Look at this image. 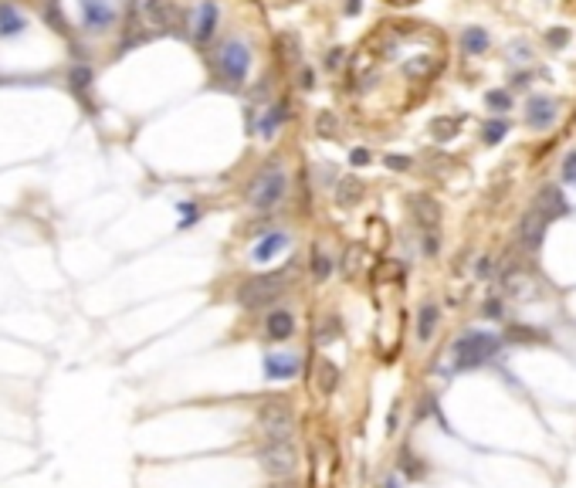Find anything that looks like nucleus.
<instances>
[{
    "instance_id": "11",
    "label": "nucleus",
    "mask_w": 576,
    "mask_h": 488,
    "mask_svg": "<svg viewBox=\"0 0 576 488\" xmlns=\"http://www.w3.org/2000/svg\"><path fill=\"white\" fill-rule=\"evenodd\" d=\"M285 244H288V234H285V231L264 234L262 241L255 244V251H251V258H255L258 265H264V261H271V258L278 255V251H285Z\"/></svg>"
},
{
    "instance_id": "7",
    "label": "nucleus",
    "mask_w": 576,
    "mask_h": 488,
    "mask_svg": "<svg viewBox=\"0 0 576 488\" xmlns=\"http://www.w3.org/2000/svg\"><path fill=\"white\" fill-rule=\"evenodd\" d=\"M115 21V7L109 0H81V24L88 31H105Z\"/></svg>"
},
{
    "instance_id": "5",
    "label": "nucleus",
    "mask_w": 576,
    "mask_h": 488,
    "mask_svg": "<svg viewBox=\"0 0 576 488\" xmlns=\"http://www.w3.org/2000/svg\"><path fill=\"white\" fill-rule=\"evenodd\" d=\"M258 462H262V468L271 478H285L298 464V451L288 441H271V444H264L262 451H258Z\"/></svg>"
},
{
    "instance_id": "10",
    "label": "nucleus",
    "mask_w": 576,
    "mask_h": 488,
    "mask_svg": "<svg viewBox=\"0 0 576 488\" xmlns=\"http://www.w3.org/2000/svg\"><path fill=\"white\" fill-rule=\"evenodd\" d=\"M146 17L157 27H177L180 24V7L173 0H146Z\"/></svg>"
},
{
    "instance_id": "34",
    "label": "nucleus",
    "mask_w": 576,
    "mask_h": 488,
    "mask_svg": "<svg viewBox=\"0 0 576 488\" xmlns=\"http://www.w3.org/2000/svg\"><path fill=\"white\" fill-rule=\"evenodd\" d=\"M339 54H342V52H333L329 58H326V65H329V68H336V65H339Z\"/></svg>"
},
{
    "instance_id": "24",
    "label": "nucleus",
    "mask_w": 576,
    "mask_h": 488,
    "mask_svg": "<svg viewBox=\"0 0 576 488\" xmlns=\"http://www.w3.org/2000/svg\"><path fill=\"white\" fill-rule=\"evenodd\" d=\"M485 102H488V109H495V112H509L512 95H509V92H502V88H495V92H488V95H485Z\"/></svg>"
},
{
    "instance_id": "16",
    "label": "nucleus",
    "mask_w": 576,
    "mask_h": 488,
    "mask_svg": "<svg viewBox=\"0 0 576 488\" xmlns=\"http://www.w3.org/2000/svg\"><path fill=\"white\" fill-rule=\"evenodd\" d=\"M24 31V17L14 3H0V38H17Z\"/></svg>"
},
{
    "instance_id": "29",
    "label": "nucleus",
    "mask_w": 576,
    "mask_h": 488,
    "mask_svg": "<svg viewBox=\"0 0 576 488\" xmlns=\"http://www.w3.org/2000/svg\"><path fill=\"white\" fill-rule=\"evenodd\" d=\"M387 166H390V170H407L410 159H407V156H387Z\"/></svg>"
},
{
    "instance_id": "18",
    "label": "nucleus",
    "mask_w": 576,
    "mask_h": 488,
    "mask_svg": "<svg viewBox=\"0 0 576 488\" xmlns=\"http://www.w3.org/2000/svg\"><path fill=\"white\" fill-rule=\"evenodd\" d=\"M315 377H319V390L322 393H333L336 386H339V366L329 360H322L319 366H315Z\"/></svg>"
},
{
    "instance_id": "30",
    "label": "nucleus",
    "mask_w": 576,
    "mask_h": 488,
    "mask_svg": "<svg viewBox=\"0 0 576 488\" xmlns=\"http://www.w3.org/2000/svg\"><path fill=\"white\" fill-rule=\"evenodd\" d=\"M349 159H353L356 166H367V163H369V150H353V156H349Z\"/></svg>"
},
{
    "instance_id": "33",
    "label": "nucleus",
    "mask_w": 576,
    "mask_h": 488,
    "mask_svg": "<svg viewBox=\"0 0 576 488\" xmlns=\"http://www.w3.org/2000/svg\"><path fill=\"white\" fill-rule=\"evenodd\" d=\"M346 14H360V0H346Z\"/></svg>"
},
{
    "instance_id": "26",
    "label": "nucleus",
    "mask_w": 576,
    "mask_h": 488,
    "mask_svg": "<svg viewBox=\"0 0 576 488\" xmlns=\"http://www.w3.org/2000/svg\"><path fill=\"white\" fill-rule=\"evenodd\" d=\"M282 119H285V102H278V105H275V112H271V116H268V119H264V123H262V132H264V136H271V129L278 126Z\"/></svg>"
},
{
    "instance_id": "17",
    "label": "nucleus",
    "mask_w": 576,
    "mask_h": 488,
    "mask_svg": "<svg viewBox=\"0 0 576 488\" xmlns=\"http://www.w3.org/2000/svg\"><path fill=\"white\" fill-rule=\"evenodd\" d=\"M461 48H465L468 54L488 52V34H485V27H465V34H461Z\"/></svg>"
},
{
    "instance_id": "19",
    "label": "nucleus",
    "mask_w": 576,
    "mask_h": 488,
    "mask_svg": "<svg viewBox=\"0 0 576 488\" xmlns=\"http://www.w3.org/2000/svg\"><path fill=\"white\" fill-rule=\"evenodd\" d=\"M363 197V183L353 180V177H346V180H339V190H336V204L339 207H353L356 200Z\"/></svg>"
},
{
    "instance_id": "4",
    "label": "nucleus",
    "mask_w": 576,
    "mask_h": 488,
    "mask_svg": "<svg viewBox=\"0 0 576 488\" xmlns=\"http://www.w3.org/2000/svg\"><path fill=\"white\" fill-rule=\"evenodd\" d=\"M282 197H285V173H282V166L275 163V166H268L262 177L251 183V190H248V204L258 207V210H268V207L278 204Z\"/></svg>"
},
{
    "instance_id": "6",
    "label": "nucleus",
    "mask_w": 576,
    "mask_h": 488,
    "mask_svg": "<svg viewBox=\"0 0 576 488\" xmlns=\"http://www.w3.org/2000/svg\"><path fill=\"white\" fill-rule=\"evenodd\" d=\"M248 65H251V52H248V45H241V41H227L224 48H221V72L231 78V81H241V78L248 75Z\"/></svg>"
},
{
    "instance_id": "15",
    "label": "nucleus",
    "mask_w": 576,
    "mask_h": 488,
    "mask_svg": "<svg viewBox=\"0 0 576 488\" xmlns=\"http://www.w3.org/2000/svg\"><path fill=\"white\" fill-rule=\"evenodd\" d=\"M268 336L275 339V343H282V339H288V336L295 333V315L291 312H285V308H278V312H271L268 315Z\"/></svg>"
},
{
    "instance_id": "35",
    "label": "nucleus",
    "mask_w": 576,
    "mask_h": 488,
    "mask_svg": "<svg viewBox=\"0 0 576 488\" xmlns=\"http://www.w3.org/2000/svg\"><path fill=\"white\" fill-rule=\"evenodd\" d=\"M271 488H298V485H291V482H278V485H271Z\"/></svg>"
},
{
    "instance_id": "32",
    "label": "nucleus",
    "mask_w": 576,
    "mask_h": 488,
    "mask_svg": "<svg viewBox=\"0 0 576 488\" xmlns=\"http://www.w3.org/2000/svg\"><path fill=\"white\" fill-rule=\"evenodd\" d=\"M184 224H190V221H197V207H184Z\"/></svg>"
},
{
    "instance_id": "2",
    "label": "nucleus",
    "mask_w": 576,
    "mask_h": 488,
    "mask_svg": "<svg viewBox=\"0 0 576 488\" xmlns=\"http://www.w3.org/2000/svg\"><path fill=\"white\" fill-rule=\"evenodd\" d=\"M288 271H291V268L275 271V275H255V278H248V282L237 288V302L244 308H262V306H268V302H275V299L285 292Z\"/></svg>"
},
{
    "instance_id": "14",
    "label": "nucleus",
    "mask_w": 576,
    "mask_h": 488,
    "mask_svg": "<svg viewBox=\"0 0 576 488\" xmlns=\"http://www.w3.org/2000/svg\"><path fill=\"white\" fill-rule=\"evenodd\" d=\"M536 210L539 214H546V217H559L563 210H566V200H563V190L559 187H543V194L536 197Z\"/></svg>"
},
{
    "instance_id": "25",
    "label": "nucleus",
    "mask_w": 576,
    "mask_h": 488,
    "mask_svg": "<svg viewBox=\"0 0 576 488\" xmlns=\"http://www.w3.org/2000/svg\"><path fill=\"white\" fill-rule=\"evenodd\" d=\"M505 132H509V123H505V119L488 123V126H485V143H502V139H505Z\"/></svg>"
},
{
    "instance_id": "1",
    "label": "nucleus",
    "mask_w": 576,
    "mask_h": 488,
    "mask_svg": "<svg viewBox=\"0 0 576 488\" xmlns=\"http://www.w3.org/2000/svg\"><path fill=\"white\" fill-rule=\"evenodd\" d=\"M495 333H465L454 343V370H474L481 363H488L498 353Z\"/></svg>"
},
{
    "instance_id": "37",
    "label": "nucleus",
    "mask_w": 576,
    "mask_h": 488,
    "mask_svg": "<svg viewBox=\"0 0 576 488\" xmlns=\"http://www.w3.org/2000/svg\"><path fill=\"white\" fill-rule=\"evenodd\" d=\"M387 488H397V482H390V485H387Z\"/></svg>"
},
{
    "instance_id": "13",
    "label": "nucleus",
    "mask_w": 576,
    "mask_h": 488,
    "mask_svg": "<svg viewBox=\"0 0 576 488\" xmlns=\"http://www.w3.org/2000/svg\"><path fill=\"white\" fill-rule=\"evenodd\" d=\"M214 27H217V7L204 0L200 7H197V17H193V38L197 41H207L210 34H214Z\"/></svg>"
},
{
    "instance_id": "36",
    "label": "nucleus",
    "mask_w": 576,
    "mask_h": 488,
    "mask_svg": "<svg viewBox=\"0 0 576 488\" xmlns=\"http://www.w3.org/2000/svg\"><path fill=\"white\" fill-rule=\"evenodd\" d=\"M393 3H414V0H393Z\"/></svg>"
},
{
    "instance_id": "20",
    "label": "nucleus",
    "mask_w": 576,
    "mask_h": 488,
    "mask_svg": "<svg viewBox=\"0 0 576 488\" xmlns=\"http://www.w3.org/2000/svg\"><path fill=\"white\" fill-rule=\"evenodd\" d=\"M434 326H438V306H434V302H427V306L420 308V315H417V336H420V339H431Z\"/></svg>"
},
{
    "instance_id": "8",
    "label": "nucleus",
    "mask_w": 576,
    "mask_h": 488,
    "mask_svg": "<svg viewBox=\"0 0 576 488\" xmlns=\"http://www.w3.org/2000/svg\"><path fill=\"white\" fill-rule=\"evenodd\" d=\"M298 366H302V360H298L295 353H268V356H264V373H268L271 380H288V377H295Z\"/></svg>"
},
{
    "instance_id": "22",
    "label": "nucleus",
    "mask_w": 576,
    "mask_h": 488,
    "mask_svg": "<svg viewBox=\"0 0 576 488\" xmlns=\"http://www.w3.org/2000/svg\"><path fill=\"white\" fill-rule=\"evenodd\" d=\"M458 129H461V119H434V123H431V132H434V139H441V143H445V139H451Z\"/></svg>"
},
{
    "instance_id": "9",
    "label": "nucleus",
    "mask_w": 576,
    "mask_h": 488,
    "mask_svg": "<svg viewBox=\"0 0 576 488\" xmlns=\"http://www.w3.org/2000/svg\"><path fill=\"white\" fill-rule=\"evenodd\" d=\"M525 123L532 129H550L556 123V102L546 95H536L529 99V112H525Z\"/></svg>"
},
{
    "instance_id": "3",
    "label": "nucleus",
    "mask_w": 576,
    "mask_h": 488,
    "mask_svg": "<svg viewBox=\"0 0 576 488\" xmlns=\"http://www.w3.org/2000/svg\"><path fill=\"white\" fill-rule=\"evenodd\" d=\"M258 431L268 441H288L295 431V411L288 400H264L258 407Z\"/></svg>"
},
{
    "instance_id": "31",
    "label": "nucleus",
    "mask_w": 576,
    "mask_h": 488,
    "mask_svg": "<svg viewBox=\"0 0 576 488\" xmlns=\"http://www.w3.org/2000/svg\"><path fill=\"white\" fill-rule=\"evenodd\" d=\"M566 41H570L566 31H550V45H566Z\"/></svg>"
},
{
    "instance_id": "28",
    "label": "nucleus",
    "mask_w": 576,
    "mask_h": 488,
    "mask_svg": "<svg viewBox=\"0 0 576 488\" xmlns=\"http://www.w3.org/2000/svg\"><path fill=\"white\" fill-rule=\"evenodd\" d=\"M563 180L576 187V153H570L566 156V163H563Z\"/></svg>"
},
{
    "instance_id": "27",
    "label": "nucleus",
    "mask_w": 576,
    "mask_h": 488,
    "mask_svg": "<svg viewBox=\"0 0 576 488\" xmlns=\"http://www.w3.org/2000/svg\"><path fill=\"white\" fill-rule=\"evenodd\" d=\"M315 129H319V136H322V139H329V136L336 132V116L322 112V116H319V123H315Z\"/></svg>"
},
{
    "instance_id": "21",
    "label": "nucleus",
    "mask_w": 576,
    "mask_h": 488,
    "mask_svg": "<svg viewBox=\"0 0 576 488\" xmlns=\"http://www.w3.org/2000/svg\"><path fill=\"white\" fill-rule=\"evenodd\" d=\"M312 275L319 282H326V278L333 275V258H326L322 248H315V255H312Z\"/></svg>"
},
{
    "instance_id": "23",
    "label": "nucleus",
    "mask_w": 576,
    "mask_h": 488,
    "mask_svg": "<svg viewBox=\"0 0 576 488\" xmlns=\"http://www.w3.org/2000/svg\"><path fill=\"white\" fill-rule=\"evenodd\" d=\"M336 339H339V322H336V319H326L322 329L315 333V343H319V346H329V343H336Z\"/></svg>"
},
{
    "instance_id": "12",
    "label": "nucleus",
    "mask_w": 576,
    "mask_h": 488,
    "mask_svg": "<svg viewBox=\"0 0 576 488\" xmlns=\"http://www.w3.org/2000/svg\"><path fill=\"white\" fill-rule=\"evenodd\" d=\"M546 228H550V217L546 214H539L536 207L525 214V224H522V241L529 244V248H539V241H543V234H546Z\"/></svg>"
}]
</instances>
